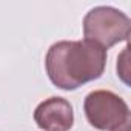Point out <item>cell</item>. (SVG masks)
<instances>
[{
    "label": "cell",
    "instance_id": "cell-1",
    "mask_svg": "<svg viewBox=\"0 0 131 131\" xmlns=\"http://www.w3.org/2000/svg\"><path fill=\"white\" fill-rule=\"evenodd\" d=\"M106 65V51L88 40L54 43L45 59L49 80L60 90L74 91L79 86L97 80Z\"/></svg>",
    "mask_w": 131,
    "mask_h": 131
},
{
    "label": "cell",
    "instance_id": "cell-4",
    "mask_svg": "<svg viewBox=\"0 0 131 131\" xmlns=\"http://www.w3.org/2000/svg\"><path fill=\"white\" fill-rule=\"evenodd\" d=\"M34 120L43 131H70L74 123L73 106L63 97H49L37 105Z\"/></svg>",
    "mask_w": 131,
    "mask_h": 131
},
{
    "label": "cell",
    "instance_id": "cell-3",
    "mask_svg": "<svg viewBox=\"0 0 131 131\" xmlns=\"http://www.w3.org/2000/svg\"><path fill=\"white\" fill-rule=\"evenodd\" d=\"M83 110L90 125L100 131H111L129 120V110L125 100L106 90L90 93L85 97Z\"/></svg>",
    "mask_w": 131,
    "mask_h": 131
},
{
    "label": "cell",
    "instance_id": "cell-2",
    "mask_svg": "<svg viewBox=\"0 0 131 131\" xmlns=\"http://www.w3.org/2000/svg\"><path fill=\"white\" fill-rule=\"evenodd\" d=\"M129 32V17L111 6L93 8L83 19L85 40L99 45L105 51L119 42H126Z\"/></svg>",
    "mask_w": 131,
    "mask_h": 131
},
{
    "label": "cell",
    "instance_id": "cell-5",
    "mask_svg": "<svg viewBox=\"0 0 131 131\" xmlns=\"http://www.w3.org/2000/svg\"><path fill=\"white\" fill-rule=\"evenodd\" d=\"M111 131H129V120H126L125 123H122L120 126H117V128H114Z\"/></svg>",
    "mask_w": 131,
    "mask_h": 131
}]
</instances>
